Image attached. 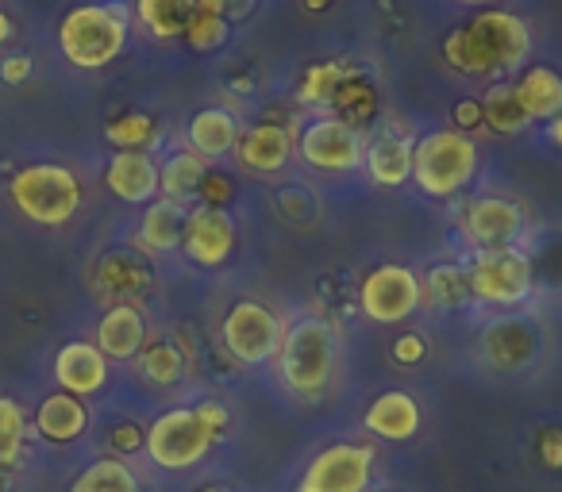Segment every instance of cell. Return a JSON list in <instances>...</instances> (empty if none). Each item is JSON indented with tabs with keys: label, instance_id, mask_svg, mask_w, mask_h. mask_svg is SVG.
Returning a JSON list of instances; mask_svg holds the SVG:
<instances>
[{
	"label": "cell",
	"instance_id": "obj_27",
	"mask_svg": "<svg viewBox=\"0 0 562 492\" xmlns=\"http://www.w3.org/2000/svg\"><path fill=\"white\" fill-rule=\"evenodd\" d=\"M70 492H143V484L127 458L101 454V458L89 461V466L74 477Z\"/></svg>",
	"mask_w": 562,
	"mask_h": 492
},
{
	"label": "cell",
	"instance_id": "obj_39",
	"mask_svg": "<svg viewBox=\"0 0 562 492\" xmlns=\"http://www.w3.org/2000/svg\"><path fill=\"white\" fill-rule=\"evenodd\" d=\"M109 443H112V454H116V458H132V454H139L143 443H147V427H139V423H116Z\"/></svg>",
	"mask_w": 562,
	"mask_h": 492
},
{
	"label": "cell",
	"instance_id": "obj_46",
	"mask_svg": "<svg viewBox=\"0 0 562 492\" xmlns=\"http://www.w3.org/2000/svg\"><path fill=\"white\" fill-rule=\"evenodd\" d=\"M328 4H331V0H305V9H308V12H324Z\"/></svg>",
	"mask_w": 562,
	"mask_h": 492
},
{
	"label": "cell",
	"instance_id": "obj_30",
	"mask_svg": "<svg viewBox=\"0 0 562 492\" xmlns=\"http://www.w3.org/2000/svg\"><path fill=\"white\" fill-rule=\"evenodd\" d=\"M135 366H139V374L147 377L150 385L173 389V385L186 377V354H181V346L173 343V339H150L139 351V358H135Z\"/></svg>",
	"mask_w": 562,
	"mask_h": 492
},
{
	"label": "cell",
	"instance_id": "obj_3",
	"mask_svg": "<svg viewBox=\"0 0 562 492\" xmlns=\"http://www.w3.org/2000/svg\"><path fill=\"white\" fill-rule=\"evenodd\" d=\"M273 369L285 392L313 404L331 389L339 369V331L324 316H301L285 323V335L273 354Z\"/></svg>",
	"mask_w": 562,
	"mask_h": 492
},
{
	"label": "cell",
	"instance_id": "obj_23",
	"mask_svg": "<svg viewBox=\"0 0 562 492\" xmlns=\"http://www.w3.org/2000/svg\"><path fill=\"white\" fill-rule=\"evenodd\" d=\"M513 93L531 124H547L562 112V73H554L551 66H528L513 81Z\"/></svg>",
	"mask_w": 562,
	"mask_h": 492
},
{
	"label": "cell",
	"instance_id": "obj_22",
	"mask_svg": "<svg viewBox=\"0 0 562 492\" xmlns=\"http://www.w3.org/2000/svg\"><path fill=\"white\" fill-rule=\"evenodd\" d=\"M97 289L116 305H135L150 289V266L139 251H112L97 266Z\"/></svg>",
	"mask_w": 562,
	"mask_h": 492
},
{
	"label": "cell",
	"instance_id": "obj_2",
	"mask_svg": "<svg viewBox=\"0 0 562 492\" xmlns=\"http://www.w3.org/2000/svg\"><path fill=\"white\" fill-rule=\"evenodd\" d=\"M227 431H232V412L220 400L178 404L166 408L162 415H155L147 423L143 454L162 473H186V469H196L216 450V443L227 438Z\"/></svg>",
	"mask_w": 562,
	"mask_h": 492
},
{
	"label": "cell",
	"instance_id": "obj_5",
	"mask_svg": "<svg viewBox=\"0 0 562 492\" xmlns=\"http://www.w3.org/2000/svg\"><path fill=\"white\" fill-rule=\"evenodd\" d=\"M477 173V147L470 135L454 131V127H439L428 131L413 147V181L420 193L451 201L474 181Z\"/></svg>",
	"mask_w": 562,
	"mask_h": 492
},
{
	"label": "cell",
	"instance_id": "obj_28",
	"mask_svg": "<svg viewBox=\"0 0 562 492\" xmlns=\"http://www.w3.org/2000/svg\"><path fill=\"white\" fill-rule=\"evenodd\" d=\"M424 285V305L443 308V312H454V308L474 305L470 300V285H467V270L454 266V262H439L428 274L420 277Z\"/></svg>",
	"mask_w": 562,
	"mask_h": 492
},
{
	"label": "cell",
	"instance_id": "obj_26",
	"mask_svg": "<svg viewBox=\"0 0 562 492\" xmlns=\"http://www.w3.org/2000/svg\"><path fill=\"white\" fill-rule=\"evenodd\" d=\"M212 165L204 162L201 155L193 150H178L173 158H166V165H158V196L166 201H178V204H189L201 196V185L209 178Z\"/></svg>",
	"mask_w": 562,
	"mask_h": 492
},
{
	"label": "cell",
	"instance_id": "obj_12",
	"mask_svg": "<svg viewBox=\"0 0 562 492\" xmlns=\"http://www.w3.org/2000/svg\"><path fill=\"white\" fill-rule=\"evenodd\" d=\"M543 351V331L520 312H505L482 328V358L497 374H528Z\"/></svg>",
	"mask_w": 562,
	"mask_h": 492
},
{
	"label": "cell",
	"instance_id": "obj_33",
	"mask_svg": "<svg viewBox=\"0 0 562 492\" xmlns=\"http://www.w3.org/2000/svg\"><path fill=\"white\" fill-rule=\"evenodd\" d=\"M482 119H485V127L497 135H520L524 127L531 124V119L524 116L520 101H516L513 85H493L490 93L482 96Z\"/></svg>",
	"mask_w": 562,
	"mask_h": 492
},
{
	"label": "cell",
	"instance_id": "obj_34",
	"mask_svg": "<svg viewBox=\"0 0 562 492\" xmlns=\"http://www.w3.org/2000/svg\"><path fill=\"white\" fill-rule=\"evenodd\" d=\"M351 66L344 62H321L313 66V70L301 78V101L305 104H324V108H331V101H336L339 85H344L347 78H351Z\"/></svg>",
	"mask_w": 562,
	"mask_h": 492
},
{
	"label": "cell",
	"instance_id": "obj_41",
	"mask_svg": "<svg viewBox=\"0 0 562 492\" xmlns=\"http://www.w3.org/2000/svg\"><path fill=\"white\" fill-rule=\"evenodd\" d=\"M232 193H235L232 178H220V173H212V170H209V178H204L201 196H196V201L209 204V208H224V204L232 201Z\"/></svg>",
	"mask_w": 562,
	"mask_h": 492
},
{
	"label": "cell",
	"instance_id": "obj_40",
	"mask_svg": "<svg viewBox=\"0 0 562 492\" xmlns=\"http://www.w3.org/2000/svg\"><path fill=\"white\" fill-rule=\"evenodd\" d=\"M255 4L258 0H196V9H204V12H212V16H220V20H243V16H250L255 12Z\"/></svg>",
	"mask_w": 562,
	"mask_h": 492
},
{
	"label": "cell",
	"instance_id": "obj_45",
	"mask_svg": "<svg viewBox=\"0 0 562 492\" xmlns=\"http://www.w3.org/2000/svg\"><path fill=\"white\" fill-rule=\"evenodd\" d=\"M9 35H12V20H9V12L0 9V47L9 43Z\"/></svg>",
	"mask_w": 562,
	"mask_h": 492
},
{
	"label": "cell",
	"instance_id": "obj_17",
	"mask_svg": "<svg viewBox=\"0 0 562 492\" xmlns=\"http://www.w3.org/2000/svg\"><path fill=\"white\" fill-rule=\"evenodd\" d=\"M93 343L109 362H135L143 346L150 343L143 308L139 305H112L109 312L101 316V323H97Z\"/></svg>",
	"mask_w": 562,
	"mask_h": 492
},
{
	"label": "cell",
	"instance_id": "obj_1",
	"mask_svg": "<svg viewBox=\"0 0 562 492\" xmlns=\"http://www.w3.org/2000/svg\"><path fill=\"white\" fill-rule=\"evenodd\" d=\"M531 55V32L516 12L485 9L470 24L443 39V62L462 78H493V73L524 70Z\"/></svg>",
	"mask_w": 562,
	"mask_h": 492
},
{
	"label": "cell",
	"instance_id": "obj_19",
	"mask_svg": "<svg viewBox=\"0 0 562 492\" xmlns=\"http://www.w3.org/2000/svg\"><path fill=\"white\" fill-rule=\"evenodd\" d=\"M89 423H93L89 404L70 397V392H50V397H43L32 415V431L43 443H55V446H70V443H78V438H86Z\"/></svg>",
	"mask_w": 562,
	"mask_h": 492
},
{
	"label": "cell",
	"instance_id": "obj_47",
	"mask_svg": "<svg viewBox=\"0 0 562 492\" xmlns=\"http://www.w3.org/2000/svg\"><path fill=\"white\" fill-rule=\"evenodd\" d=\"M459 4H470V9H477V4H490V0H459Z\"/></svg>",
	"mask_w": 562,
	"mask_h": 492
},
{
	"label": "cell",
	"instance_id": "obj_31",
	"mask_svg": "<svg viewBox=\"0 0 562 492\" xmlns=\"http://www.w3.org/2000/svg\"><path fill=\"white\" fill-rule=\"evenodd\" d=\"M331 108H336V119H344L347 127H355L359 131L362 124H370V119L378 116V93L374 85H370L367 78H359V70L351 73V78L339 85L336 101H331Z\"/></svg>",
	"mask_w": 562,
	"mask_h": 492
},
{
	"label": "cell",
	"instance_id": "obj_48",
	"mask_svg": "<svg viewBox=\"0 0 562 492\" xmlns=\"http://www.w3.org/2000/svg\"><path fill=\"white\" fill-rule=\"evenodd\" d=\"M201 492H227V489H216V484H209V489H201Z\"/></svg>",
	"mask_w": 562,
	"mask_h": 492
},
{
	"label": "cell",
	"instance_id": "obj_43",
	"mask_svg": "<svg viewBox=\"0 0 562 492\" xmlns=\"http://www.w3.org/2000/svg\"><path fill=\"white\" fill-rule=\"evenodd\" d=\"M0 78L9 81V85H20V81H27V78H32V58H27V55H12L9 62L0 66Z\"/></svg>",
	"mask_w": 562,
	"mask_h": 492
},
{
	"label": "cell",
	"instance_id": "obj_16",
	"mask_svg": "<svg viewBox=\"0 0 562 492\" xmlns=\"http://www.w3.org/2000/svg\"><path fill=\"white\" fill-rule=\"evenodd\" d=\"M109 369L112 362L97 351V343H86V339H74L63 351L55 354V381L58 392H70L78 400H89L109 385Z\"/></svg>",
	"mask_w": 562,
	"mask_h": 492
},
{
	"label": "cell",
	"instance_id": "obj_11",
	"mask_svg": "<svg viewBox=\"0 0 562 492\" xmlns=\"http://www.w3.org/2000/svg\"><path fill=\"white\" fill-rule=\"evenodd\" d=\"M459 234L470 251H501V247H516L524 231V208L508 196H467L454 216Z\"/></svg>",
	"mask_w": 562,
	"mask_h": 492
},
{
	"label": "cell",
	"instance_id": "obj_29",
	"mask_svg": "<svg viewBox=\"0 0 562 492\" xmlns=\"http://www.w3.org/2000/svg\"><path fill=\"white\" fill-rule=\"evenodd\" d=\"M135 12L155 39H181L189 16L196 12V0H135Z\"/></svg>",
	"mask_w": 562,
	"mask_h": 492
},
{
	"label": "cell",
	"instance_id": "obj_18",
	"mask_svg": "<svg viewBox=\"0 0 562 492\" xmlns=\"http://www.w3.org/2000/svg\"><path fill=\"white\" fill-rule=\"evenodd\" d=\"M293 150H297V135L285 124H255V127H247V131H239V142H235V158H239V165L250 173L285 170Z\"/></svg>",
	"mask_w": 562,
	"mask_h": 492
},
{
	"label": "cell",
	"instance_id": "obj_24",
	"mask_svg": "<svg viewBox=\"0 0 562 492\" xmlns=\"http://www.w3.org/2000/svg\"><path fill=\"white\" fill-rule=\"evenodd\" d=\"M362 165L370 170V181L382 188H397L413 178V139L401 131H382L367 147Z\"/></svg>",
	"mask_w": 562,
	"mask_h": 492
},
{
	"label": "cell",
	"instance_id": "obj_38",
	"mask_svg": "<svg viewBox=\"0 0 562 492\" xmlns=\"http://www.w3.org/2000/svg\"><path fill=\"white\" fill-rule=\"evenodd\" d=\"M531 450H536L539 466L559 473L562 469V427H543L536 435V443H531Z\"/></svg>",
	"mask_w": 562,
	"mask_h": 492
},
{
	"label": "cell",
	"instance_id": "obj_15",
	"mask_svg": "<svg viewBox=\"0 0 562 492\" xmlns=\"http://www.w3.org/2000/svg\"><path fill=\"white\" fill-rule=\"evenodd\" d=\"M362 427L370 431L382 443H408V438L420 435L424 427V412L420 400L405 389H385L362 412Z\"/></svg>",
	"mask_w": 562,
	"mask_h": 492
},
{
	"label": "cell",
	"instance_id": "obj_36",
	"mask_svg": "<svg viewBox=\"0 0 562 492\" xmlns=\"http://www.w3.org/2000/svg\"><path fill=\"white\" fill-rule=\"evenodd\" d=\"M181 39H186L193 50H216V47H224V43H227V20L196 9L193 16H189V27H186V35H181Z\"/></svg>",
	"mask_w": 562,
	"mask_h": 492
},
{
	"label": "cell",
	"instance_id": "obj_35",
	"mask_svg": "<svg viewBox=\"0 0 562 492\" xmlns=\"http://www.w3.org/2000/svg\"><path fill=\"white\" fill-rule=\"evenodd\" d=\"M104 135L116 150H147L155 142V119L143 116V112H127V116L112 119Z\"/></svg>",
	"mask_w": 562,
	"mask_h": 492
},
{
	"label": "cell",
	"instance_id": "obj_44",
	"mask_svg": "<svg viewBox=\"0 0 562 492\" xmlns=\"http://www.w3.org/2000/svg\"><path fill=\"white\" fill-rule=\"evenodd\" d=\"M547 139H551L554 147L562 150V112H559L554 119H547Z\"/></svg>",
	"mask_w": 562,
	"mask_h": 492
},
{
	"label": "cell",
	"instance_id": "obj_25",
	"mask_svg": "<svg viewBox=\"0 0 562 492\" xmlns=\"http://www.w3.org/2000/svg\"><path fill=\"white\" fill-rule=\"evenodd\" d=\"M235 142H239V119L227 108H201L189 119V150L201 155L209 165L216 158L232 155Z\"/></svg>",
	"mask_w": 562,
	"mask_h": 492
},
{
	"label": "cell",
	"instance_id": "obj_13",
	"mask_svg": "<svg viewBox=\"0 0 562 492\" xmlns=\"http://www.w3.org/2000/svg\"><path fill=\"white\" fill-rule=\"evenodd\" d=\"M297 155L305 158V165H313V170H321V173H351V170H359L362 158H367V139H362V131L347 127L344 119L324 116V119H313V124L301 131Z\"/></svg>",
	"mask_w": 562,
	"mask_h": 492
},
{
	"label": "cell",
	"instance_id": "obj_21",
	"mask_svg": "<svg viewBox=\"0 0 562 492\" xmlns=\"http://www.w3.org/2000/svg\"><path fill=\"white\" fill-rule=\"evenodd\" d=\"M186 216L189 208L178 201H158L147 204L139 219V231H135V251L139 254H170V251H181V231H186Z\"/></svg>",
	"mask_w": 562,
	"mask_h": 492
},
{
	"label": "cell",
	"instance_id": "obj_10",
	"mask_svg": "<svg viewBox=\"0 0 562 492\" xmlns=\"http://www.w3.org/2000/svg\"><path fill=\"white\" fill-rule=\"evenodd\" d=\"M359 308L370 323H382V328L413 320L424 308L420 274L401 262H382L359 282Z\"/></svg>",
	"mask_w": 562,
	"mask_h": 492
},
{
	"label": "cell",
	"instance_id": "obj_32",
	"mask_svg": "<svg viewBox=\"0 0 562 492\" xmlns=\"http://www.w3.org/2000/svg\"><path fill=\"white\" fill-rule=\"evenodd\" d=\"M27 431H32V420L20 408V400L0 397V469L20 466L27 450Z\"/></svg>",
	"mask_w": 562,
	"mask_h": 492
},
{
	"label": "cell",
	"instance_id": "obj_4",
	"mask_svg": "<svg viewBox=\"0 0 562 492\" xmlns=\"http://www.w3.org/2000/svg\"><path fill=\"white\" fill-rule=\"evenodd\" d=\"M58 47L78 70H104L127 47L124 4H78L58 24Z\"/></svg>",
	"mask_w": 562,
	"mask_h": 492
},
{
	"label": "cell",
	"instance_id": "obj_7",
	"mask_svg": "<svg viewBox=\"0 0 562 492\" xmlns=\"http://www.w3.org/2000/svg\"><path fill=\"white\" fill-rule=\"evenodd\" d=\"M470 300L501 312H516L536 293V270H531L528 251L520 247H501V251H477L470 254L467 266Z\"/></svg>",
	"mask_w": 562,
	"mask_h": 492
},
{
	"label": "cell",
	"instance_id": "obj_6",
	"mask_svg": "<svg viewBox=\"0 0 562 492\" xmlns=\"http://www.w3.org/2000/svg\"><path fill=\"white\" fill-rule=\"evenodd\" d=\"M9 196L20 216L43 227H63L78 216L81 208V181L70 165L58 162H35L12 178Z\"/></svg>",
	"mask_w": 562,
	"mask_h": 492
},
{
	"label": "cell",
	"instance_id": "obj_9",
	"mask_svg": "<svg viewBox=\"0 0 562 492\" xmlns=\"http://www.w3.org/2000/svg\"><path fill=\"white\" fill-rule=\"evenodd\" d=\"M285 335V320L273 312L266 300H235L227 308L224 323H220V343L232 354L239 366L258 369L266 362H273Z\"/></svg>",
	"mask_w": 562,
	"mask_h": 492
},
{
	"label": "cell",
	"instance_id": "obj_42",
	"mask_svg": "<svg viewBox=\"0 0 562 492\" xmlns=\"http://www.w3.org/2000/svg\"><path fill=\"white\" fill-rule=\"evenodd\" d=\"M454 124H459L454 131H462V135H467L470 127H482V124H485V119H482V101L467 96V101L454 104Z\"/></svg>",
	"mask_w": 562,
	"mask_h": 492
},
{
	"label": "cell",
	"instance_id": "obj_37",
	"mask_svg": "<svg viewBox=\"0 0 562 492\" xmlns=\"http://www.w3.org/2000/svg\"><path fill=\"white\" fill-rule=\"evenodd\" d=\"M390 358L397 362L401 369H413L420 366L424 358H428V339L420 335V331H405L401 339H393L390 346Z\"/></svg>",
	"mask_w": 562,
	"mask_h": 492
},
{
	"label": "cell",
	"instance_id": "obj_8",
	"mask_svg": "<svg viewBox=\"0 0 562 492\" xmlns=\"http://www.w3.org/2000/svg\"><path fill=\"white\" fill-rule=\"evenodd\" d=\"M378 450L370 443H328L305 461L293 492H370Z\"/></svg>",
	"mask_w": 562,
	"mask_h": 492
},
{
	"label": "cell",
	"instance_id": "obj_20",
	"mask_svg": "<svg viewBox=\"0 0 562 492\" xmlns=\"http://www.w3.org/2000/svg\"><path fill=\"white\" fill-rule=\"evenodd\" d=\"M104 185L124 204H150L158 201V162L147 150H120L104 170Z\"/></svg>",
	"mask_w": 562,
	"mask_h": 492
},
{
	"label": "cell",
	"instance_id": "obj_14",
	"mask_svg": "<svg viewBox=\"0 0 562 492\" xmlns=\"http://www.w3.org/2000/svg\"><path fill=\"white\" fill-rule=\"evenodd\" d=\"M235 219L224 208H209V204H196L186 216V231H181V254H186L193 266L201 270H216L224 266L235 254Z\"/></svg>",
	"mask_w": 562,
	"mask_h": 492
}]
</instances>
